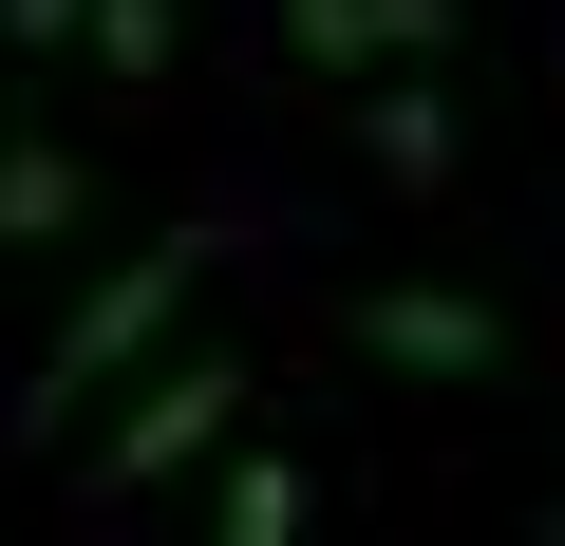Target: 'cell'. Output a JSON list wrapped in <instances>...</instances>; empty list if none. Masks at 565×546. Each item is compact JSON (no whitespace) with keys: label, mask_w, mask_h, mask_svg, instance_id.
Instances as JSON below:
<instances>
[{"label":"cell","mask_w":565,"mask_h":546,"mask_svg":"<svg viewBox=\"0 0 565 546\" xmlns=\"http://www.w3.org/2000/svg\"><path fill=\"white\" fill-rule=\"evenodd\" d=\"M207 245H226V226H151V245H114V264H95V283H76V321L39 340V396H20V433H57V396H114V377L170 340V302L207 283Z\"/></svg>","instance_id":"1"},{"label":"cell","mask_w":565,"mask_h":546,"mask_svg":"<svg viewBox=\"0 0 565 546\" xmlns=\"http://www.w3.org/2000/svg\"><path fill=\"white\" fill-rule=\"evenodd\" d=\"M377 377H434V396H471V377H509V321L471 302V283H359V321H340Z\"/></svg>","instance_id":"2"},{"label":"cell","mask_w":565,"mask_h":546,"mask_svg":"<svg viewBox=\"0 0 565 546\" xmlns=\"http://www.w3.org/2000/svg\"><path fill=\"white\" fill-rule=\"evenodd\" d=\"M245 358H170L132 415H114V452H95V490H151V471H189V452H245Z\"/></svg>","instance_id":"3"},{"label":"cell","mask_w":565,"mask_h":546,"mask_svg":"<svg viewBox=\"0 0 565 546\" xmlns=\"http://www.w3.org/2000/svg\"><path fill=\"white\" fill-rule=\"evenodd\" d=\"M76 207H95V151L20 114V132H0V245H76Z\"/></svg>","instance_id":"4"},{"label":"cell","mask_w":565,"mask_h":546,"mask_svg":"<svg viewBox=\"0 0 565 546\" xmlns=\"http://www.w3.org/2000/svg\"><path fill=\"white\" fill-rule=\"evenodd\" d=\"M359 151H377V189H452V95L434 76H377L359 95Z\"/></svg>","instance_id":"5"},{"label":"cell","mask_w":565,"mask_h":546,"mask_svg":"<svg viewBox=\"0 0 565 546\" xmlns=\"http://www.w3.org/2000/svg\"><path fill=\"white\" fill-rule=\"evenodd\" d=\"M207 546H302V452H226V490H207Z\"/></svg>","instance_id":"6"},{"label":"cell","mask_w":565,"mask_h":546,"mask_svg":"<svg viewBox=\"0 0 565 546\" xmlns=\"http://www.w3.org/2000/svg\"><path fill=\"white\" fill-rule=\"evenodd\" d=\"M76 39H95V76H114V95H151V76H170V0H95Z\"/></svg>","instance_id":"7"},{"label":"cell","mask_w":565,"mask_h":546,"mask_svg":"<svg viewBox=\"0 0 565 546\" xmlns=\"http://www.w3.org/2000/svg\"><path fill=\"white\" fill-rule=\"evenodd\" d=\"M282 39H302L321 76H377V0H282Z\"/></svg>","instance_id":"8"},{"label":"cell","mask_w":565,"mask_h":546,"mask_svg":"<svg viewBox=\"0 0 565 546\" xmlns=\"http://www.w3.org/2000/svg\"><path fill=\"white\" fill-rule=\"evenodd\" d=\"M76 20H95V0H0V39H20V57H57Z\"/></svg>","instance_id":"9"}]
</instances>
